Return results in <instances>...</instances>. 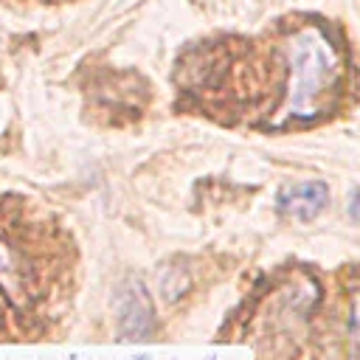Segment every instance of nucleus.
<instances>
[{
    "mask_svg": "<svg viewBox=\"0 0 360 360\" xmlns=\"http://www.w3.org/2000/svg\"><path fill=\"white\" fill-rule=\"evenodd\" d=\"M276 205L281 214L298 222H312L315 217L323 214L329 205V186L323 180H298L287 183L276 194Z\"/></svg>",
    "mask_w": 360,
    "mask_h": 360,
    "instance_id": "7ed1b4c3",
    "label": "nucleus"
},
{
    "mask_svg": "<svg viewBox=\"0 0 360 360\" xmlns=\"http://www.w3.org/2000/svg\"><path fill=\"white\" fill-rule=\"evenodd\" d=\"M349 217L352 219H360V188H354L352 197H349Z\"/></svg>",
    "mask_w": 360,
    "mask_h": 360,
    "instance_id": "423d86ee",
    "label": "nucleus"
},
{
    "mask_svg": "<svg viewBox=\"0 0 360 360\" xmlns=\"http://www.w3.org/2000/svg\"><path fill=\"white\" fill-rule=\"evenodd\" d=\"M135 360H149V354H138V357H135Z\"/></svg>",
    "mask_w": 360,
    "mask_h": 360,
    "instance_id": "0eeeda50",
    "label": "nucleus"
},
{
    "mask_svg": "<svg viewBox=\"0 0 360 360\" xmlns=\"http://www.w3.org/2000/svg\"><path fill=\"white\" fill-rule=\"evenodd\" d=\"M287 87L278 107L281 121L315 118L329 104L340 79V53L323 28H301L287 42Z\"/></svg>",
    "mask_w": 360,
    "mask_h": 360,
    "instance_id": "f257e3e1",
    "label": "nucleus"
},
{
    "mask_svg": "<svg viewBox=\"0 0 360 360\" xmlns=\"http://www.w3.org/2000/svg\"><path fill=\"white\" fill-rule=\"evenodd\" d=\"M118 309V335L124 340H149L155 332V307L146 292V287L132 278L121 287L115 298Z\"/></svg>",
    "mask_w": 360,
    "mask_h": 360,
    "instance_id": "f03ea898",
    "label": "nucleus"
},
{
    "mask_svg": "<svg viewBox=\"0 0 360 360\" xmlns=\"http://www.w3.org/2000/svg\"><path fill=\"white\" fill-rule=\"evenodd\" d=\"M349 338H352L349 360H360V292L352 295V309H349Z\"/></svg>",
    "mask_w": 360,
    "mask_h": 360,
    "instance_id": "39448f33",
    "label": "nucleus"
},
{
    "mask_svg": "<svg viewBox=\"0 0 360 360\" xmlns=\"http://www.w3.org/2000/svg\"><path fill=\"white\" fill-rule=\"evenodd\" d=\"M0 292L11 301H17L25 292V278H22V267L14 256V250L0 239Z\"/></svg>",
    "mask_w": 360,
    "mask_h": 360,
    "instance_id": "20e7f679",
    "label": "nucleus"
}]
</instances>
